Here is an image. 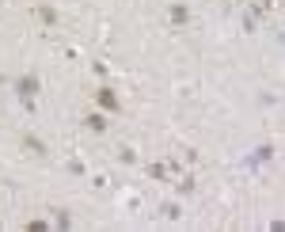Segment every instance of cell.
Wrapping results in <instances>:
<instances>
[{"mask_svg":"<svg viewBox=\"0 0 285 232\" xmlns=\"http://www.w3.org/2000/svg\"><path fill=\"white\" fill-rule=\"evenodd\" d=\"M15 91H19L23 99H34V91H38V76H19V80H15Z\"/></svg>","mask_w":285,"mask_h":232,"instance_id":"cell-1","label":"cell"},{"mask_svg":"<svg viewBox=\"0 0 285 232\" xmlns=\"http://www.w3.org/2000/svg\"><path fill=\"white\" fill-rule=\"evenodd\" d=\"M95 99H99V107H107V111H118V95H114L111 87H99Z\"/></svg>","mask_w":285,"mask_h":232,"instance_id":"cell-2","label":"cell"},{"mask_svg":"<svg viewBox=\"0 0 285 232\" xmlns=\"http://www.w3.org/2000/svg\"><path fill=\"white\" fill-rule=\"evenodd\" d=\"M23 148H27L30 156H46V145L38 141V137H23Z\"/></svg>","mask_w":285,"mask_h":232,"instance_id":"cell-3","label":"cell"},{"mask_svg":"<svg viewBox=\"0 0 285 232\" xmlns=\"http://www.w3.org/2000/svg\"><path fill=\"white\" fill-rule=\"evenodd\" d=\"M171 23H186V19H190V12H186V8H183V4H171Z\"/></svg>","mask_w":285,"mask_h":232,"instance_id":"cell-4","label":"cell"},{"mask_svg":"<svg viewBox=\"0 0 285 232\" xmlns=\"http://www.w3.org/2000/svg\"><path fill=\"white\" fill-rule=\"evenodd\" d=\"M160 213H164L168 221H179V217H183V209H179L175 202H164V205H160Z\"/></svg>","mask_w":285,"mask_h":232,"instance_id":"cell-5","label":"cell"},{"mask_svg":"<svg viewBox=\"0 0 285 232\" xmlns=\"http://www.w3.org/2000/svg\"><path fill=\"white\" fill-rule=\"evenodd\" d=\"M34 15H38L42 23H50V27L57 23V12H54V8H46V4H42V8H34Z\"/></svg>","mask_w":285,"mask_h":232,"instance_id":"cell-6","label":"cell"},{"mask_svg":"<svg viewBox=\"0 0 285 232\" xmlns=\"http://www.w3.org/2000/svg\"><path fill=\"white\" fill-rule=\"evenodd\" d=\"M87 126H91L95 133H103V130H107V118H103V115H87Z\"/></svg>","mask_w":285,"mask_h":232,"instance_id":"cell-7","label":"cell"},{"mask_svg":"<svg viewBox=\"0 0 285 232\" xmlns=\"http://www.w3.org/2000/svg\"><path fill=\"white\" fill-rule=\"evenodd\" d=\"M255 160H262V164H266V160H274V148H270V145H258V148H255Z\"/></svg>","mask_w":285,"mask_h":232,"instance_id":"cell-8","label":"cell"},{"mask_svg":"<svg viewBox=\"0 0 285 232\" xmlns=\"http://www.w3.org/2000/svg\"><path fill=\"white\" fill-rule=\"evenodd\" d=\"M54 225H57V229H69V225H72V217H69V213H65V209H57Z\"/></svg>","mask_w":285,"mask_h":232,"instance_id":"cell-9","label":"cell"},{"mask_svg":"<svg viewBox=\"0 0 285 232\" xmlns=\"http://www.w3.org/2000/svg\"><path fill=\"white\" fill-rule=\"evenodd\" d=\"M175 190H179V194H190V190H194V179H190V175H186V179H179V183H175Z\"/></svg>","mask_w":285,"mask_h":232,"instance_id":"cell-10","label":"cell"},{"mask_svg":"<svg viewBox=\"0 0 285 232\" xmlns=\"http://www.w3.org/2000/svg\"><path fill=\"white\" fill-rule=\"evenodd\" d=\"M148 175H152V179H164V175H168V168H164V164H148Z\"/></svg>","mask_w":285,"mask_h":232,"instance_id":"cell-11","label":"cell"},{"mask_svg":"<svg viewBox=\"0 0 285 232\" xmlns=\"http://www.w3.org/2000/svg\"><path fill=\"white\" fill-rule=\"evenodd\" d=\"M118 160H122V164H133L137 156H133V148H118Z\"/></svg>","mask_w":285,"mask_h":232,"instance_id":"cell-12","label":"cell"}]
</instances>
